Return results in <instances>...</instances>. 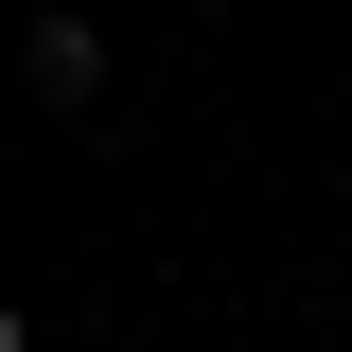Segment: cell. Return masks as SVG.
Instances as JSON below:
<instances>
[{"label":"cell","mask_w":352,"mask_h":352,"mask_svg":"<svg viewBox=\"0 0 352 352\" xmlns=\"http://www.w3.org/2000/svg\"><path fill=\"white\" fill-rule=\"evenodd\" d=\"M18 71H36V106H88V88H106V36H88V18H36Z\"/></svg>","instance_id":"6da1fadb"},{"label":"cell","mask_w":352,"mask_h":352,"mask_svg":"<svg viewBox=\"0 0 352 352\" xmlns=\"http://www.w3.org/2000/svg\"><path fill=\"white\" fill-rule=\"evenodd\" d=\"M0 352H36V317H18V300H0Z\"/></svg>","instance_id":"7a4b0ae2"}]
</instances>
